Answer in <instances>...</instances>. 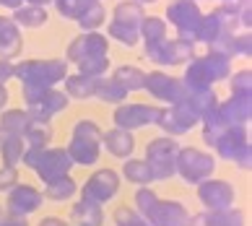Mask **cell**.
Returning <instances> with one entry per match:
<instances>
[{"label":"cell","mask_w":252,"mask_h":226,"mask_svg":"<svg viewBox=\"0 0 252 226\" xmlns=\"http://www.w3.org/2000/svg\"><path fill=\"white\" fill-rule=\"evenodd\" d=\"M115 226H151L138 211L127 208V205H120L115 211Z\"/></svg>","instance_id":"42"},{"label":"cell","mask_w":252,"mask_h":226,"mask_svg":"<svg viewBox=\"0 0 252 226\" xmlns=\"http://www.w3.org/2000/svg\"><path fill=\"white\" fill-rule=\"evenodd\" d=\"M143 219L151 226H188L190 211H188V205L180 203V200H164V197H158L154 203V208L148 211Z\"/></svg>","instance_id":"18"},{"label":"cell","mask_w":252,"mask_h":226,"mask_svg":"<svg viewBox=\"0 0 252 226\" xmlns=\"http://www.w3.org/2000/svg\"><path fill=\"white\" fill-rule=\"evenodd\" d=\"M200 122H203V140L208 146H216V140L226 133V128H229V120L223 117V112H221V107L216 104L211 112H205V115L200 117Z\"/></svg>","instance_id":"28"},{"label":"cell","mask_w":252,"mask_h":226,"mask_svg":"<svg viewBox=\"0 0 252 226\" xmlns=\"http://www.w3.org/2000/svg\"><path fill=\"white\" fill-rule=\"evenodd\" d=\"M231 75V58L219 52H205L203 58H195L185 68V89H213V83L226 81Z\"/></svg>","instance_id":"1"},{"label":"cell","mask_w":252,"mask_h":226,"mask_svg":"<svg viewBox=\"0 0 252 226\" xmlns=\"http://www.w3.org/2000/svg\"><path fill=\"white\" fill-rule=\"evenodd\" d=\"M0 226H29V221L24 216H16L13 211H8L5 205H0Z\"/></svg>","instance_id":"44"},{"label":"cell","mask_w":252,"mask_h":226,"mask_svg":"<svg viewBox=\"0 0 252 226\" xmlns=\"http://www.w3.org/2000/svg\"><path fill=\"white\" fill-rule=\"evenodd\" d=\"M198 200L205 205V211H223L231 208L237 200V190L234 185L226 180H216V177H208V180L198 182Z\"/></svg>","instance_id":"13"},{"label":"cell","mask_w":252,"mask_h":226,"mask_svg":"<svg viewBox=\"0 0 252 226\" xmlns=\"http://www.w3.org/2000/svg\"><path fill=\"white\" fill-rule=\"evenodd\" d=\"M18 5H24V0H0V8H8V11H16Z\"/></svg>","instance_id":"48"},{"label":"cell","mask_w":252,"mask_h":226,"mask_svg":"<svg viewBox=\"0 0 252 226\" xmlns=\"http://www.w3.org/2000/svg\"><path fill=\"white\" fill-rule=\"evenodd\" d=\"M135 3H141V5H151V3H156V0H135Z\"/></svg>","instance_id":"51"},{"label":"cell","mask_w":252,"mask_h":226,"mask_svg":"<svg viewBox=\"0 0 252 226\" xmlns=\"http://www.w3.org/2000/svg\"><path fill=\"white\" fill-rule=\"evenodd\" d=\"M24 50V36L11 16H0V58L13 60Z\"/></svg>","instance_id":"21"},{"label":"cell","mask_w":252,"mask_h":226,"mask_svg":"<svg viewBox=\"0 0 252 226\" xmlns=\"http://www.w3.org/2000/svg\"><path fill=\"white\" fill-rule=\"evenodd\" d=\"M26 148L29 146H26L24 135H3V140H0V159H3V166L24 164Z\"/></svg>","instance_id":"30"},{"label":"cell","mask_w":252,"mask_h":226,"mask_svg":"<svg viewBox=\"0 0 252 226\" xmlns=\"http://www.w3.org/2000/svg\"><path fill=\"white\" fill-rule=\"evenodd\" d=\"M65 94L68 99H94L96 86H99V78H89V75H81V73H73V75H65Z\"/></svg>","instance_id":"27"},{"label":"cell","mask_w":252,"mask_h":226,"mask_svg":"<svg viewBox=\"0 0 252 226\" xmlns=\"http://www.w3.org/2000/svg\"><path fill=\"white\" fill-rule=\"evenodd\" d=\"M109 39L101 32H81L76 39L65 50V60L68 63H81L86 58H96V55H107Z\"/></svg>","instance_id":"17"},{"label":"cell","mask_w":252,"mask_h":226,"mask_svg":"<svg viewBox=\"0 0 252 226\" xmlns=\"http://www.w3.org/2000/svg\"><path fill=\"white\" fill-rule=\"evenodd\" d=\"M198 117L190 115L188 109H185L182 104H166V107H158V115H156V122L154 125H158L164 130V135L169 138H177V135H185L190 133V130L198 125Z\"/></svg>","instance_id":"14"},{"label":"cell","mask_w":252,"mask_h":226,"mask_svg":"<svg viewBox=\"0 0 252 226\" xmlns=\"http://www.w3.org/2000/svg\"><path fill=\"white\" fill-rule=\"evenodd\" d=\"M39 226H68L63 219H58V216H47V219H42Z\"/></svg>","instance_id":"47"},{"label":"cell","mask_w":252,"mask_h":226,"mask_svg":"<svg viewBox=\"0 0 252 226\" xmlns=\"http://www.w3.org/2000/svg\"><path fill=\"white\" fill-rule=\"evenodd\" d=\"M68 154L73 164L94 166L101 156V128L94 120H78L73 125V135L68 143Z\"/></svg>","instance_id":"5"},{"label":"cell","mask_w":252,"mask_h":226,"mask_svg":"<svg viewBox=\"0 0 252 226\" xmlns=\"http://www.w3.org/2000/svg\"><path fill=\"white\" fill-rule=\"evenodd\" d=\"M24 101H26V112L29 117L36 122H50L58 112L68 107V94L55 89H34V86H24Z\"/></svg>","instance_id":"6"},{"label":"cell","mask_w":252,"mask_h":226,"mask_svg":"<svg viewBox=\"0 0 252 226\" xmlns=\"http://www.w3.org/2000/svg\"><path fill=\"white\" fill-rule=\"evenodd\" d=\"M146 18V11L141 3L135 0H123V3L115 5L112 11V21L107 26V34L109 39H117L120 44L125 47H135L138 39H141V21Z\"/></svg>","instance_id":"4"},{"label":"cell","mask_w":252,"mask_h":226,"mask_svg":"<svg viewBox=\"0 0 252 226\" xmlns=\"http://www.w3.org/2000/svg\"><path fill=\"white\" fill-rule=\"evenodd\" d=\"M94 99L99 101H107V104H123V101L127 99V91L120 86L117 81H112V78H99V86H96V94H94Z\"/></svg>","instance_id":"36"},{"label":"cell","mask_w":252,"mask_h":226,"mask_svg":"<svg viewBox=\"0 0 252 226\" xmlns=\"http://www.w3.org/2000/svg\"><path fill=\"white\" fill-rule=\"evenodd\" d=\"M13 21L18 24V29H39V26L47 24V8L44 5H29V3H24V5H18L16 11H13Z\"/></svg>","instance_id":"29"},{"label":"cell","mask_w":252,"mask_h":226,"mask_svg":"<svg viewBox=\"0 0 252 226\" xmlns=\"http://www.w3.org/2000/svg\"><path fill=\"white\" fill-rule=\"evenodd\" d=\"M109 78L117 81L120 86L130 94V91H141V89H143L146 73H143L141 68H135V65H120V68H115V73H112Z\"/></svg>","instance_id":"33"},{"label":"cell","mask_w":252,"mask_h":226,"mask_svg":"<svg viewBox=\"0 0 252 226\" xmlns=\"http://www.w3.org/2000/svg\"><path fill=\"white\" fill-rule=\"evenodd\" d=\"M55 8H58V13L63 18H70V21H76V18L86 11L91 3H101V0H52Z\"/></svg>","instance_id":"39"},{"label":"cell","mask_w":252,"mask_h":226,"mask_svg":"<svg viewBox=\"0 0 252 226\" xmlns=\"http://www.w3.org/2000/svg\"><path fill=\"white\" fill-rule=\"evenodd\" d=\"M78 65V73L81 75H89V78H104V75L109 73L112 68V63L107 55H96V58H86V60H81L76 63Z\"/></svg>","instance_id":"38"},{"label":"cell","mask_w":252,"mask_h":226,"mask_svg":"<svg viewBox=\"0 0 252 226\" xmlns=\"http://www.w3.org/2000/svg\"><path fill=\"white\" fill-rule=\"evenodd\" d=\"M180 143L169 135H158L154 138L151 143L146 146V164L151 169V177L154 182H161V180H169L174 177V161H177V154H180Z\"/></svg>","instance_id":"7"},{"label":"cell","mask_w":252,"mask_h":226,"mask_svg":"<svg viewBox=\"0 0 252 226\" xmlns=\"http://www.w3.org/2000/svg\"><path fill=\"white\" fill-rule=\"evenodd\" d=\"M101 143H104L107 154H112L115 159H130L135 151V138L130 130L123 128H112L107 133H101Z\"/></svg>","instance_id":"24"},{"label":"cell","mask_w":252,"mask_h":226,"mask_svg":"<svg viewBox=\"0 0 252 226\" xmlns=\"http://www.w3.org/2000/svg\"><path fill=\"white\" fill-rule=\"evenodd\" d=\"M143 89L151 94L154 99L166 101V104H180L182 94H185V83L182 78H174V75H166L164 70H151L146 73Z\"/></svg>","instance_id":"15"},{"label":"cell","mask_w":252,"mask_h":226,"mask_svg":"<svg viewBox=\"0 0 252 226\" xmlns=\"http://www.w3.org/2000/svg\"><path fill=\"white\" fill-rule=\"evenodd\" d=\"M123 177L127 182H133V185H151L154 182V177H151V169H148L146 164V159H125V164H123Z\"/></svg>","instance_id":"34"},{"label":"cell","mask_w":252,"mask_h":226,"mask_svg":"<svg viewBox=\"0 0 252 226\" xmlns=\"http://www.w3.org/2000/svg\"><path fill=\"white\" fill-rule=\"evenodd\" d=\"M237 29H239L237 11H231V8H226V5H219V8H213L211 13H205L200 18L198 29H195V44L203 42L205 47H208L211 42L221 39V36L234 34Z\"/></svg>","instance_id":"10"},{"label":"cell","mask_w":252,"mask_h":226,"mask_svg":"<svg viewBox=\"0 0 252 226\" xmlns=\"http://www.w3.org/2000/svg\"><path fill=\"white\" fill-rule=\"evenodd\" d=\"M117 193H120V174L115 169H99V172L91 174L81 187L83 200H91V203H99V205L109 203Z\"/></svg>","instance_id":"12"},{"label":"cell","mask_w":252,"mask_h":226,"mask_svg":"<svg viewBox=\"0 0 252 226\" xmlns=\"http://www.w3.org/2000/svg\"><path fill=\"white\" fill-rule=\"evenodd\" d=\"M216 154L226 161L237 164L239 169H250L252 151H250V130L247 125H229L226 133L216 140Z\"/></svg>","instance_id":"9"},{"label":"cell","mask_w":252,"mask_h":226,"mask_svg":"<svg viewBox=\"0 0 252 226\" xmlns=\"http://www.w3.org/2000/svg\"><path fill=\"white\" fill-rule=\"evenodd\" d=\"M76 193H78V182L73 180L70 174L58 177V180L47 182V185H44V190H42V195H44V197H50V200H55V203L70 200V197L76 195Z\"/></svg>","instance_id":"32"},{"label":"cell","mask_w":252,"mask_h":226,"mask_svg":"<svg viewBox=\"0 0 252 226\" xmlns=\"http://www.w3.org/2000/svg\"><path fill=\"white\" fill-rule=\"evenodd\" d=\"M200 18H203V11L198 0H169L164 21L177 29V39L195 42V29H198Z\"/></svg>","instance_id":"11"},{"label":"cell","mask_w":252,"mask_h":226,"mask_svg":"<svg viewBox=\"0 0 252 226\" xmlns=\"http://www.w3.org/2000/svg\"><path fill=\"white\" fill-rule=\"evenodd\" d=\"M68 75V60L50 58V60H24L13 65V78L21 81V86L34 89H55Z\"/></svg>","instance_id":"2"},{"label":"cell","mask_w":252,"mask_h":226,"mask_svg":"<svg viewBox=\"0 0 252 226\" xmlns=\"http://www.w3.org/2000/svg\"><path fill=\"white\" fill-rule=\"evenodd\" d=\"M11 78H13V63L0 58V86H5Z\"/></svg>","instance_id":"46"},{"label":"cell","mask_w":252,"mask_h":226,"mask_svg":"<svg viewBox=\"0 0 252 226\" xmlns=\"http://www.w3.org/2000/svg\"><path fill=\"white\" fill-rule=\"evenodd\" d=\"M24 3H29V5H47V3H52V0H24Z\"/></svg>","instance_id":"50"},{"label":"cell","mask_w":252,"mask_h":226,"mask_svg":"<svg viewBox=\"0 0 252 226\" xmlns=\"http://www.w3.org/2000/svg\"><path fill=\"white\" fill-rule=\"evenodd\" d=\"M32 125V117L26 109H3L0 112V133L3 135H24Z\"/></svg>","instance_id":"31"},{"label":"cell","mask_w":252,"mask_h":226,"mask_svg":"<svg viewBox=\"0 0 252 226\" xmlns=\"http://www.w3.org/2000/svg\"><path fill=\"white\" fill-rule=\"evenodd\" d=\"M104 21H107V11H104V5H101V3H91L86 11L76 18V24L81 26V32H99Z\"/></svg>","instance_id":"37"},{"label":"cell","mask_w":252,"mask_h":226,"mask_svg":"<svg viewBox=\"0 0 252 226\" xmlns=\"http://www.w3.org/2000/svg\"><path fill=\"white\" fill-rule=\"evenodd\" d=\"M223 117L229 120V125H247L252 117V99L245 97H229L226 101H219Z\"/></svg>","instance_id":"26"},{"label":"cell","mask_w":252,"mask_h":226,"mask_svg":"<svg viewBox=\"0 0 252 226\" xmlns=\"http://www.w3.org/2000/svg\"><path fill=\"white\" fill-rule=\"evenodd\" d=\"M5 104H8V89H5V86H0V112L5 109Z\"/></svg>","instance_id":"49"},{"label":"cell","mask_w":252,"mask_h":226,"mask_svg":"<svg viewBox=\"0 0 252 226\" xmlns=\"http://www.w3.org/2000/svg\"><path fill=\"white\" fill-rule=\"evenodd\" d=\"M174 172L180 174L185 182L198 185L203 180H208V177H213V172H216V159L211 154H205V151H200V148H195V146H185V148H180V154H177Z\"/></svg>","instance_id":"8"},{"label":"cell","mask_w":252,"mask_h":226,"mask_svg":"<svg viewBox=\"0 0 252 226\" xmlns=\"http://www.w3.org/2000/svg\"><path fill=\"white\" fill-rule=\"evenodd\" d=\"M24 164L32 169V172L39 177V180L47 185L58 177L70 174L73 169V159L68 154V148H26V156H24Z\"/></svg>","instance_id":"3"},{"label":"cell","mask_w":252,"mask_h":226,"mask_svg":"<svg viewBox=\"0 0 252 226\" xmlns=\"http://www.w3.org/2000/svg\"><path fill=\"white\" fill-rule=\"evenodd\" d=\"M219 94L213 91V89H185V94H182V99H180V104L190 112V115H195V117H203L205 112H211L213 107L219 104Z\"/></svg>","instance_id":"22"},{"label":"cell","mask_w":252,"mask_h":226,"mask_svg":"<svg viewBox=\"0 0 252 226\" xmlns=\"http://www.w3.org/2000/svg\"><path fill=\"white\" fill-rule=\"evenodd\" d=\"M229 89H231V97L252 99V73H250V68L231 75V78H229Z\"/></svg>","instance_id":"40"},{"label":"cell","mask_w":252,"mask_h":226,"mask_svg":"<svg viewBox=\"0 0 252 226\" xmlns=\"http://www.w3.org/2000/svg\"><path fill=\"white\" fill-rule=\"evenodd\" d=\"M13 185H18V169L16 166H0V193H8Z\"/></svg>","instance_id":"43"},{"label":"cell","mask_w":252,"mask_h":226,"mask_svg":"<svg viewBox=\"0 0 252 226\" xmlns=\"http://www.w3.org/2000/svg\"><path fill=\"white\" fill-rule=\"evenodd\" d=\"M24 140L29 148H47L50 140H52V125L50 122L32 120V125L26 128V133H24Z\"/></svg>","instance_id":"35"},{"label":"cell","mask_w":252,"mask_h":226,"mask_svg":"<svg viewBox=\"0 0 252 226\" xmlns=\"http://www.w3.org/2000/svg\"><path fill=\"white\" fill-rule=\"evenodd\" d=\"M195 58V42L188 39H164L151 55V60L158 65H185Z\"/></svg>","instance_id":"20"},{"label":"cell","mask_w":252,"mask_h":226,"mask_svg":"<svg viewBox=\"0 0 252 226\" xmlns=\"http://www.w3.org/2000/svg\"><path fill=\"white\" fill-rule=\"evenodd\" d=\"M42 203H44V195L42 190H36L34 185H24V182H18L13 185L11 190H8V200H5V208L8 211H13L16 216H32L42 208Z\"/></svg>","instance_id":"19"},{"label":"cell","mask_w":252,"mask_h":226,"mask_svg":"<svg viewBox=\"0 0 252 226\" xmlns=\"http://www.w3.org/2000/svg\"><path fill=\"white\" fill-rule=\"evenodd\" d=\"M166 24L161 16H146L143 21H141V39H143V52H146V58L151 60V55L156 52V47L161 44L166 39Z\"/></svg>","instance_id":"23"},{"label":"cell","mask_w":252,"mask_h":226,"mask_svg":"<svg viewBox=\"0 0 252 226\" xmlns=\"http://www.w3.org/2000/svg\"><path fill=\"white\" fill-rule=\"evenodd\" d=\"M0 140H3V133H0Z\"/></svg>","instance_id":"52"},{"label":"cell","mask_w":252,"mask_h":226,"mask_svg":"<svg viewBox=\"0 0 252 226\" xmlns=\"http://www.w3.org/2000/svg\"><path fill=\"white\" fill-rule=\"evenodd\" d=\"M188 226H216V221H213V213L211 211H200V213L190 216Z\"/></svg>","instance_id":"45"},{"label":"cell","mask_w":252,"mask_h":226,"mask_svg":"<svg viewBox=\"0 0 252 226\" xmlns=\"http://www.w3.org/2000/svg\"><path fill=\"white\" fill-rule=\"evenodd\" d=\"M70 221L76 226H104V208L99 203H91L81 197L70 208Z\"/></svg>","instance_id":"25"},{"label":"cell","mask_w":252,"mask_h":226,"mask_svg":"<svg viewBox=\"0 0 252 226\" xmlns=\"http://www.w3.org/2000/svg\"><path fill=\"white\" fill-rule=\"evenodd\" d=\"M158 115V107L156 104H130V101H123L117 104L115 115V128H123V130H138V128H146V125H154Z\"/></svg>","instance_id":"16"},{"label":"cell","mask_w":252,"mask_h":226,"mask_svg":"<svg viewBox=\"0 0 252 226\" xmlns=\"http://www.w3.org/2000/svg\"><path fill=\"white\" fill-rule=\"evenodd\" d=\"M213 213V221H216V226H247L245 224V213H242L239 208H223V211H211Z\"/></svg>","instance_id":"41"}]
</instances>
